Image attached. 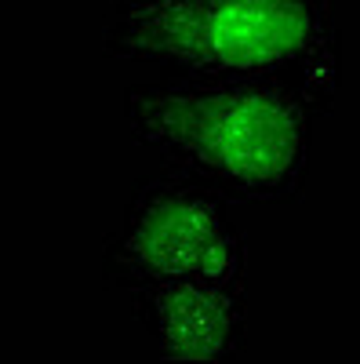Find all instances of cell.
I'll return each mask as SVG.
<instances>
[{"mask_svg": "<svg viewBox=\"0 0 360 364\" xmlns=\"http://www.w3.org/2000/svg\"><path fill=\"white\" fill-rule=\"evenodd\" d=\"M327 109L288 80L171 77L124 87V120L171 171L236 204L306 193L313 124Z\"/></svg>", "mask_w": 360, "mask_h": 364, "instance_id": "cell-1", "label": "cell"}, {"mask_svg": "<svg viewBox=\"0 0 360 364\" xmlns=\"http://www.w3.org/2000/svg\"><path fill=\"white\" fill-rule=\"evenodd\" d=\"M99 51L171 77L288 80L324 109L342 80L332 0H120L102 22Z\"/></svg>", "mask_w": 360, "mask_h": 364, "instance_id": "cell-2", "label": "cell"}, {"mask_svg": "<svg viewBox=\"0 0 360 364\" xmlns=\"http://www.w3.org/2000/svg\"><path fill=\"white\" fill-rule=\"evenodd\" d=\"M99 281L128 295L168 281H248V237L215 190L153 171L131 186L120 226L106 237Z\"/></svg>", "mask_w": 360, "mask_h": 364, "instance_id": "cell-3", "label": "cell"}, {"mask_svg": "<svg viewBox=\"0 0 360 364\" xmlns=\"http://www.w3.org/2000/svg\"><path fill=\"white\" fill-rule=\"evenodd\" d=\"M135 321L168 360L248 353V281H168L131 291Z\"/></svg>", "mask_w": 360, "mask_h": 364, "instance_id": "cell-4", "label": "cell"}]
</instances>
